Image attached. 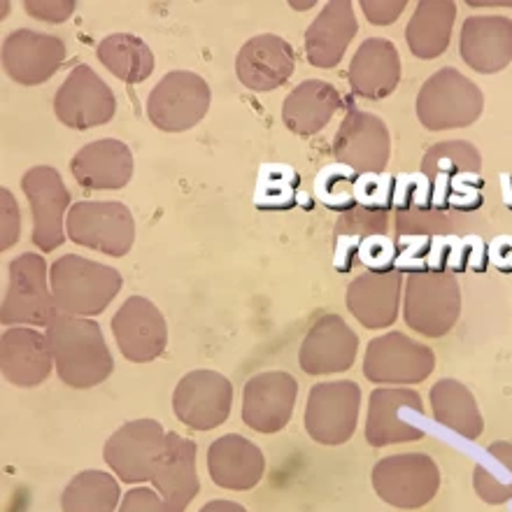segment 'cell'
Here are the masks:
<instances>
[{
    "instance_id": "5b68a950",
    "label": "cell",
    "mask_w": 512,
    "mask_h": 512,
    "mask_svg": "<svg viewBox=\"0 0 512 512\" xmlns=\"http://www.w3.org/2000/svg\"><path fill=\"white\" fill-rule=\"evenodd\" d=\"M59 317L52 284H47V261L26 252L7 266V287L0 305V322L5 326H49Z\"/></svg>"
},
{
    "instance_id": "44dd1931",
    "label": "cell",
    "mask_w": 512,
    "mask_h": 512,
    "mask_svg": "<svg viewBox=\"0 0 512 512\" xmlns=\"http://www.w3.org/2000/svg\"><path fill=\"white\" fill-rule=\"evenodd\" d=\"M198 447L194 440L180 436V433H166V447L156 461L152 473V485L159 489L166 512H184L191 501L196 499L201 480L196 471Z\"/></svg>"
},
{
    "instance_id": "2e32d148",
    "label": "cell",
    "mask_w": 512,
    "mask_h": 512,
    "mask_svg": "<svg viewBox=\"0 0 512 512\" xmlns=\"http://www.w3.org/2000/svg\"><path fill=\"white\" fill-rule=\"evenodd\" d=\"M391 154L387 124L371 112L350 108L333 138V156L359 175L384 173Z\"/></svg>"
},
{
    "instance_id": "277c9868",
    "label": "cell",
    "mask_w": 512,
    "mask_h": 512,
    "mask_svg": "<svg viewBox=\"0 0 512 512\" xmlns=\"http://www.w3.org/2000/svg\"><path fill=\"white\" fill-rule=\"evenodd\" d=\"M485 108L478 84L457 68H443L419 89L417 117L429 131H450L475 124Z\"/></svg>"
},
{
    "instance_id": "816d5d0a",
    "label": "cell",
    "mask_w": 512,
    "mask_h": 512,
    "mask_svg": "<svg viewBox=\"0 0 512 512\" xmlns=\"http://www.w3.org/2000/svg\"><path fill=\"white\" fill-rule=\"evenodd\" d=\"M501 187H503V203H506V208L512 210V177L503 173L501 175Z\"/></svg>"
},
{
    "instance_id": "d6a6232c",
    "label": "cell",
    "mask_w": 512,
    "mask_h": 512,
    "mask_svg": "<svg viewBox=\"0 0 512 512\" xmlns=\"http://www.w3.org/2000/svg\"><path fill=\"white\" fill-rule=\"evenodd\" d=\"M98 61L126 84H140L154 73V54L145 40L131 33L108 35L96 49Z\"/></svg>"
},
{
    "instance_id": "3957f363",
    "label": "cell",
    "mask_w": 512,
    "mask_h": 512,
    "mask_svg": "<svg viewBox=\"0 0 512 512\" xmlns=\"http://www.w3.org/2000/svg\"><path fill=\"white\" fill-rule=\"evenodd\" d=\"M405 324L424 338H443L461 317V287L457 275L424 270L405 280Z\"/></svg>"
},
{
    "instance_id": "d590c367",
    "label": "cell",
    "mask_w": 512,
    "mask_h": 512,
    "mask_svg": "<svg viewBox=\"0 0 512 512\" xmlns=\"http://www.w3.org/2000/svg\"><path fill=\"white\" fill-rule=\"evenodd\" d=\"M475 494L489 506H503L512 501V443L499 440L485 450L473 468Z\"/></svg>"
},
{
    "instance_id": "60d3db41",
    "label": "cell",
    "mask_w": 512,
    "mask_h": 512,
    "mask_svg": "<svg viewBox=\"0 0 512 512\" xmlns=\"http://www.w3.org/2000/svg\"><path fill=\"white\" fill-rule=\"evenodd\" d=\"M433 210V182L424 173L396 175L394 212Z\"/></svg>"
},
{
    "instance_id": "1f68e13d",
    "label": "cell",
    "mask_w": 512,
    "mask_h": 512,
    "mask_svg": "<svg viewBox=\"0 0 512 512\" xmlns=\"http://www.w3.org/2000/svg\"><path fill=\"white\" fill-rule=\"evenodd\" d=\"M431 412L438 424L468 440H478L485 429L478 401L464 382L445 378L431 387Z\"/></svg>"
},
{
    "instance_id": "e575fe53",
    "label": "cell",
    "mask_w": 512,
    "mask_h": 512,
    "mask_svg": "<svg viewBox=\"0 0 512 512\" xmlns=\"http://www.w3.org/2000/svg\"><path fill=\"white\" fill-rule=\"evenodd\" d=\"M119 485L103 471H82L68 482L61 494L63 512H115L119 506Z\"/></svg>"
},
{
    "instance_id": "ba28073f",
    "label": "cell",
    "mask_w": 512,
    "mask_h": 512,
    "mask_svg": "<svg viewBox=\"0 0 512 512\" xmlns=\"http://www.w3.org/2000/svg\"><path fill=\"white\" fill-rule=\"evenodd\" d=\"M210 87L189 70L168 73L147 98V117L159 131L182 133L203 122L210 110Z\"/></svg>"
},
{
    "instance_id": "9c48e42d",
    "label": "cell",
    "mask_w": 512,
    "mask_h": 512,
    "mask_svg": "<svg viewBox=\"0 0 512 512\" xmlns=\"http://www.w3.org/2000/svg\"><path fill=\"white\" fill-rule=\"evenodd\" d=\"M361 410V389L352 380L319 382L305 405V431L319 445H345L354 436Z\"/></svg>"
},
{
    "instance_id": "f1b7e54d",
    "label": "cell",
    "mask_w": 512,
    "mask_h": 512,
    "mask_svg": "<svg viewBox=\"0 0 512 512\" xmlns=\"http://www.w3.org/2000/svg\"><path fill=\"white\" fill-rule=\"evenodd\" d=\"M401 82V56L394 42L368 38L361 42L350 63V87L368 101H382L391 96Z\"/></svg>"
},
{
    "instance_id": "db71d44e",
    "label": "cell",
    "mask_w": 512,
    "mask_h": 512,
    "mask_svg": "<svg viewBox=\"0 0 512 512\" xmlns=\"http://www.w3.org/2000/svg\"><path fill=\"white\" fill-rule=\"evenodd\" d=\"M468 5L471 7H492V5H508V7H512V3H475V0H468Z\"/></svg>"
},
{
    "instance_id": "c3c4849f",
    "label": "cell",
    "mask_w": 512,
    "mask_h": 512,
    "mask_svg": "<svg viewBox=\"0 0 512 512\" xmlns=\"http://www.w3.org/2000/svg\"><path fill=\"white\" fill-rule=\"evenodd\" d=\"M117 512H166V503L159 494H154V489L135 487L124 494L122 508Z\"/></svg>"
},
{
    "instance_id": "b9f144b4",
    "label": "cell",
    "mask_w": 512,
    "mask_h": 512,
    "mask_svg": "<svg viewBox=\"0 0 512 512\" xmlns=\"http://www.w3.org/2000/svg\"><path fill=\"white\" fill-rule=\"evenodd\" d=\"M452 222L440 210L396 212V236H450Z\"/></svg>"
},
{
    "instance_id": "f5cc1de1",
    "label": "cell",
    "mask_w": 512,
    "mask_h": 512,
    "mask_svg": "<svg viewBox=\"0 0 512 512\" xmlns=\"http://www.w3.org/2000/svg\"><path fill=\"white\" fill-rule=\"evenodd\" d=\"M298 208L312 210V208H315V201H312L308 194H303V191H301V196H298Z\"/></svg>"
},
{
    "instance_id": "681fc988",
    "label": "cell",
    "mask_w": 512,
    "mask_h": 512,
    "mask_svg": "<svg viewBox=\"0 0 512 512\" xmlns=\"http://www.w3.org/2000/svg\"><path fill=\"white\" fill-rule=\"evenodd\" d=\"M489 256L494 266L501 268L503 273H512V236H499L489 245Z\"/></svg>"
},
{
    "instance_id": "f35d334b",
    "label": "cell",
    "mask_w": 512,
    "mask_h": 512,
    "mask_svg": "<svg viewBox=\"0 0 512 512\" xmlns=\"http://www.w3.org/2000/svg\"><path fill=\"white\" fill-rule=\"evenodd\" d=\"M359 177L361 175L357 170H352L350 166H343L338 161L329 163L315 177V198L324 208L347 215V212L359 208L357 196H354Z\"/></svg>"
},
{
    "instance_id": "e0dca14e",
    "label": "cell",
    "mask_w": 512,
    "mask_h": 512,
    "mask_svg": "<svg viewBox=\"0 0 512 512\" xmlns=\"http://www.w3.org/2000/svg\"><path fill=\"white\" fill-rule=\"evenodd\" d=\"M119 352L133 364L159 359L168 345V326L161 310L142 296H131L112 317Z\"/></svg>"
},
{
    "instance_id": "f6af8a7d",
    "label": "cell",
    "mask_w": 512,
    "mask_h": 512,
    "mask_svg": "<svg viewBox=\"0 0 512 512\" xmlns=\"http://www.w3.org/2000/svg\"><path fill=\"white\" fill-rule=\"evenodd\" d=\"M19 233H21L19 205L14 201L12 191L3 187L0 189V250L7 252L10 247L17 245Z\"/></svg>"
},
{
    "instance_id": "30bf717a",
    "label": "cell",
    "mask_w": 512,
    "mask_h": 512,
    "mask_svg": "<svg viewBox=\"0 0 512 512\" xmlns=\"http://www.w3.org/2000/svg\"><path fill=\"white\" fill-rule=\"evenodd\" d=\"M424 415V401L415 389L378 387L368 401V445L387 447L422 440L424 429L417 419H424Z\"/></svg>"
},
{
    "instance_id": "cb8c5ba5",
    "label": "cell",
    "mask_w": 512,
    "mask_h": 512,
    "mask_svg": "<svg viewBox=\"0 0 512 512\" xmlns=\"http://www.w3.org/2000/svg\"><path fill=\"white\" fill-rule=\"evenodd\" d=\"M401 287H405L401 270H389V273L366 270L347 287V310L366 329H387L398 319Z\"/></svg>"
},
{
    "instance_id": "ffe728a7",
    "label": "cell",
    "mask_w": 512,
    "mask_h": 512,
    "mask_svg": "<svg viewBox=\"0 0 512 512\" xmlns=\"http://www.w3.org/2000/svg\"><path fill=\"white\" fill-rule=\"evenodd\" d=\"M359 338L340 315L319 317L303 338L298 364L308 375L345 373L354 366Z\"/></svg>"
},
{
    "instance_id": "83f0119b",
    "label": "cell",
    "mask_w": 512,
    "mask_h": 512,
    "mask_svg": "<svg viewBox=\"0 0 512 512\" xmlns=\"http://www.w3.org/2000/svg\"><path fill=\"white\" fill-rule=\"evenodd\" d=\"M73 177L84 189L117 191L133 177V154L122 140L103 138L84 145L70 163Z\"/></svg>"
},
{
    "instance_id": "d4e9b609",
    "label": "cell",
    "mask_w": 512,
    "mask_h": 512,
    "mask_svg": "<svg viewBox=\"0 0 512 512\" xmlns=\"http://www.w3.org/2000/svg\"><path fill=\"white\" fill-rule=\"evenodd\" d=\"M461 59L475 73L494 75L512 61V21L508 17H468L461 26Z\"/></svg>"
},
{
    "instance_id": "8992f818",
    "label": "cell",
    "mask_w": 512,
    "mask_h": 512,
    "mask_svg": "<svg viewBox=\"0 0 512 512\" xmlns=\"http://www.w3.org/2000/svg\"><path fill=\"white\" fill-rule=\"evenodd\" d=\"M373 487L389 506L417 510L431 503L438 494L440 471L429 454H391L375 464Z\"/></svg>"
},
{
    "instance_id": "f546056e",
    "label": "cell",
    "mask_w": 512,
    "mask_h": 512,
    "mask_svg": "<svg viewBox=\"0 0 512 512\" xmlns=\"http://www.w3.org/2000/svg\"><path fill=\"white\" fill-rule=\"evenodd\" d=\"M343 105V96L333 84L324 80H305L284 98L282 122L291 133L310 138L326 128Z\"/></svg>"
},
{
    "instance_id": "7bdbcfd3",
    "label": "cell",
    "mask_w": 512,
    "mask_h": 512,
    "mask_svg": "<svg viewBox=\"0 0 512 512\" xmlns=\"http://www.w3.org/2000/svg\"><path fill=\"white\" fill-rule=\"evenodd\" d=\"M398 259V243L391 233H380V236H371L361 243L357 252V261L371 273H389L396 270Z\"/></svg>"
},
{
    "instance_id": "4316f807",
    "label": "cell",
    "mask_w": 512,
    "mask_h": 512,
    "mask_svg": "<svg viewBox=\"0 0 512 512\" xmlns=\"http://www.w3.org/2000/svg\"><path fill=\"white\" fill-rule=\"evenodd\" d=\"M357 17L347 0H331L305 31V56L315 68H336L357 35Z\"/></svg>"
},
{
    "instance_id": "ab89813d",
    "label": "cell",
    "mask_w": 512,
    "mask_h": 512,
    "mask_svg": "<svg viewBox=\"0 0 512 512\" xmlns=\"http://www.w3.org/2000/svg\"><path fill=\"white\" fill-rule=\"evenodd\" d=\"M394 189H396V175L389 173H373L361 175L354 187V196H357V205L371 212H391L394 210Z\"/></svg>"
},
{
    "instance_id": "74e56055",
    "label": "cell",
    "mask_w": 512,
    "mask_h": 512,
    "mask_svg": "<svg viewBox=\"0 0 512 512\" xmlns=\"http://www.w3.org/2000/svg\"><path fill=\"white\" fill-rule=\"evenodd\" d=\"M422 173L431 182L454 180L461 173H482V154L464 140H450L433 145L422 159Z\"/></svg>"
},
{
    "instance_id": "7dc6e473",
    "label": "cell",
    "mask_w": 512,
    "mask_h": 512,
    "mask_svg": "<svg viewBox=\"0 0 512 512\" xmlns=\"http://www.w3.org/2000/svg\"><path fill=\"white\" fill-rule=\"evenodd\" d=\"M408 3L405 0H364L361 10H364L366 19L375 26H389L401 17Z\"/></svg>"
},
{
    "instance_id": "6da1fadb",
    "label": "cell",
    "mask_w": 512,
    "mask_h": 512,
    "mask_svg": "<svg viewBox=\"0 0 512 512\" xmlns=\"http://www.w3.org/2000/svg\"><path fill=\"white\" fill-rule=\"evenodd\" d=\"M54 368L61 382L73 389H91L112 375L115 359L94 319L59 315L47 326Z\"/></svg>"
},
{
    "instance_id": "836d02e7",
    "label": "cell",
    "mask_w": 512,
    "mask_h": 512,
    "mask_svg": "<svg viewBox=\"0 0 512 512\" xmlns=\"http://www.w3.org/2000/svg\"><path fill=\"white\" fill-rule=\"evenodd\" d=\"M389 229L391 212H371L357 208L340 217L336 224V256H333L338 273H350L354 261H357L359 247L366 238L389 233Z\"/></svg>"
},
{
    "instance_id": "4fadbf2b",
    "label": "cell",
    "mask_w": 512,
    "mask_h": 512,
    "mask_svg": "<svg viewBox=\"0 0 512 512\" xmlns=\"http://www.w3.org/2000/svg\"><path fill=\"white\" fill-rule=\"evenodd\" d=\"M166 447V431L156 419H133L112 433L103 457L126 485L152 480L154 466Z\"/></svg>"
},
{
    "instance_id": "d6986e66",
    "label": "cell",
    "mask_w": 512,
    "mask_h": 512,
    "mask_svg": "<svg viewBox=\"0 0 512 512\" xmlns=\"http://www.w3.org/2000/svg\"><path fill=\"white\" fill-rule=\"evenodd\" d=\"M298 382L284 371L259 373L243 391V422L256 433H277L291 422Z\"/></svg>"
},
{
    "instance_id": "4dcf8cb0",
    "label": "cell",
    "mask_w": 512,
    "mask_h": 512,
    "mask_svg": "<svg viewBox=\"0 0 512 512\" xmlns=\"http://www.w3.org/2000/svg\"><path fill=\"white\" fill-rule=\"evenodd\" d=\"M454 19H457V3H452V0H422V3H417V10L405 28L410 52L424 61L443 56L445 49L450 47Z\"/></svg>"
},
{
    "instance_id": "7402d4cb",
    "label": "cell",
    "mask_w": 512,
    "mask_h": 512,
    "mask_svg": "<svg viewBox=\"0 0 512 512\" xmlns=\"http://www.w3.org/2000/svg\"><path fill=\"white\" fill-rule=\"evenodd\" d=\"M54 354L47 333L28 326H12L0 338V371L14 387L31 389L49 378Z\"/></svg>"
},
{
    "instance_id": "52a82bcc",
    "label": "cell",
    "mask_w": 512,
    "mask_h": 512,
    "mask_svg": "<svg viewBox=\"0 0 512 512\" xmlns=\"http://www.w3.org/2000/svg\"><path fill=\"white\" fill-rule=\"evenodd\" d=\"M68 238L75 245L122 259L131 252L135 222L131 210L117 201H82L68 212Z\"/></svg>"
},
{
    "instance_id": "484cf974",
    "label": "cell",
    "mask_w": 512,
    "mask_h": 512,
    "mask_svg": "<svg viewBox=\"0 0 512 512\" xmlns=\"http://www.w3.org/2000/svg\"><path fill=\"white\" fill-rule=\"evenodd\" d=\"M208 471L217 487L250 492L263 478L266 459L252 440L238 436V433H226L210 445Z\"/></svg>"
},
{
    "instance_id": "7a4b0ae2",
    "label": "cell",
    "mask_w": 512,
    "mask_h": 512,
    "mask_svg": "<svg viewBox=\"0 0 512 512\" xmlns=\"http://www.w3.org/2000/svg\"><path fill=\"white\" fill-rule=\"evenodd\" d=\"M49 284L59 315L89 319L101 315L115 301L124 280L112 266L66 254L49 268Z\"/></svg>"
},
{
    "instance_id": "5bb4252c",
    "label": "cell",
    "mask_w": 512,
    "mask_h": 512,
    "mask_svg": "<svg viewBox=\"0 0 512 512\" xmlns=\"http://www.w3.org/2000/svg\"><path fill=\"white\" fill-rule=\"evenodd\" d=\"M233 384L217 371H191L173 391V412L194 431H212L231 415Z\"/></svg>"
},
{
    "instance_id": "7c38bea8",
    "label": "cell",
    "mask_w": 512,
    "mask_h": 512,
    "mask_svg": "<svg viewBox=\"0 0 512 512\" xmlns=\"http://www.w3.org/2000/svg\"><path fill=\"white\" fill-rule=\"evenodd\" d=\"M436 368V354L401 331L373 338L366 347L364 375L375 384H417Z\"/></svg>"
},
{
    "instance_id": "ee69618b",
    "label": "cell",
    "mask_w": 512,
    "mask_h": 512,
    "mask_svg": "<svg viewBox=\"0 0 512 512\" xmlns=\"http://www.w3.org/2000/svg\"><path fill=\"white\" fill-rule=\"evenodd\" d=\"M485 203V180L475 173H461L450 184V198L447 210L475 212Z\"/></svg>"
},
{
    "instance_id": "8fae6325",
    "label": "cell",
    "mask_w": 512,
    "mask_h": 512,
    "mask_svg": "<svg viewBox=\"0 0 512 512\" xmlns=\"http://www.w3.org/2000/svg\"><path fill=\"white\" fill-rule=\"evenodd\" d=\"M21 189L31 203L33 212V245L40 252H54L66 243V210L70 191L52 166H35L21 177Z\"/></svg>"
},
{
    "instance_id": "9a60e30c",
    "label": "cell",
    "mask_w": 512,
    "mask_h": 512,
    "mask_svg": "<svg viewBox=\"0 0 512 512\" xmlns=\"http://www.w3.org/2000/svg\"><path fill=\"white\" fill-rule=\"evenodd\" d=\"M115 110V94L91 66H75L54 96V112L59 122L75 131L108 124L115 117Z\"/></svg>"
},
{
    "instance_id": "ac0fdd59",
    "label": "cell",
    "mask_w": 512,
    "mask_h": 512,
    "mask_svg": "<svg viewBox=\"0 0 512 512\" xmlns=\"http://www.w3.org/2000/svg\"><path fill=\"white\" fill-rule=\"evenodd\" d=\"M3 70L24 87H38L56 75L66 59V45L49 33L19 28L3 42Z\"/></svg>"
},
{
    "instance_id": "603a6c76",
    "label": "cell",
    "mask_w": 512,
    "mask_h": 512,
    "mask_svg": "<svg viewBox=\"0 0 512 512\" xmlns=\"http://www.w3.org/2000/svg\"><path fill=\"white\" fill-rule=\"evenodd\" d=\"M296 56L294 47L280 35L263 33L247 40L238 52L236 73L238 80L252 91H275L294 75Z\"/></svg>"
},
{
    "instance_id": "8d00e7d4",
    "label": "cell",
    "mask_w": 512,
    "mask_h": 512,
    "mask_svg": "<svg viewBox=\"0 0 512 512\" xmlns=\"http://www.w3.org/2000/svg\"><path fill=\"white\" fill-rule=\"evenodd\" d=\"M301 196V175L287 163H263L254 184V208L263 212L294 210Z\"/></svg>"
},
{
    "instance_id": "f907efd6",
    "label": "cell",
    "mask_w": 512,
    "mask_h": 512,
    "mask_svg": "<svg viewBox=\"0 0 512 512\" xmlns=\"http://www.w3.org/2000/svg\"><path fill=\"white\" fill-rule=\"evenodd\" d=\"M201 512H247V510L240 506V503H233V501H210L205 503Z\"/></svg>"
},
{
    "instance_id": "bcb514c9",
    "label": "cell",
    "mask_w": 512,
    "mask_h": 512,
    "mask_svg": "<svg viewBox=\"0 0 512 512\" xmlns=\"http://www.w3.org/2000/svg\"><path fill=\"white\" fill-rule=\"evenodd\" d=\"M26 12L31 14V17L40 19V21H49V24H61V21H66L73 17L75 12V3H66V0H28L24 3Z\"/></svg>"
}]
</instances>
